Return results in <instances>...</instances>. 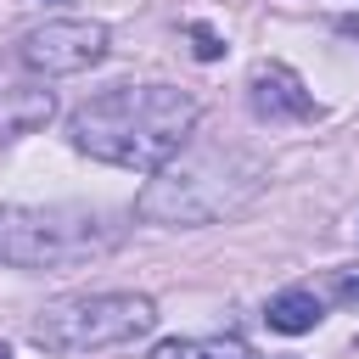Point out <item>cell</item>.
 <instances>
[{"label":"cell","instance_id":"obj_1","mask_svg":"<svg viewBox=\"0 0 359 359\" xmlns=\"http://www.w3.org/2000/svg\"><path fill=\"white\" fill-rule=\"evenodd\" d=\"M196 95L174 90V84H118L90 95L73 118H67V140L73 151L112 163V168H135V174H157L163 163H174L196 129Z\"/></svg>","mask_w":359,"mask_h":359},{"label":"cell","instance_id":"obj_2","mask_svg":"<svg viewBox=\"0 0 359 359\" xmlns=\"http://www.w3.org/2000/svg\"><path fill=\"white\" fill-rule=\"evenodd\" d=\"M264 180H269V168L241 146H191L140 185L135 213L146 224H168V230L219 224V219H236L241 208H252Z\"/></svg>","mask_w":359,"mask_h":359},{"label":"cell","instance_id":"obj_3","mask_svg":"<svg viewBox=\"0 0 359 359\" xmlns=\"http://www.w3.org/2000/svg\"><path fill=\"white\" fill-rule=\"evenodd\" d=\"M123 241V224H112L95 208L73 202H6L0 208V264L6 269H67L107 258Z\"/></svg>","mask_w":359,"mask_h":359},{"label":"cell","instance_id":"obj_4","mask_svg":"<svg viewBox=\"0 0 359 359\" xmlns=\"http://www.w3.org/2000/svg\"><path fill=\"white\" fill-rule=\"evenodd\" d=\"M151 325H157V303L146 292H79V297H56L50 309H39L28 337L45 353L84 359L101 348H129Z\"/></svg>","mask_w":359,"mask_h":359},{"label":"cell","instance_id":"obj_5","mask_svg":"<svg viewBox=\"0 0 359 359\" xmlns=\"http://www.w3.org/2000/svg\"><path fill=\"white\" fill-rule=\"evenodd\" d=\"M22 67L39 73V79H62V73H84L107 56V22H90V17H56L34 34H22L17 45Z\"/></svg>","mask_w":359,"mask_h":359},{"label":"cell","instance_id":"obj_6","mask_svg":"<svg viewBox=\"0 0 359 359\" xmlns=\"http://www.w3.org/2000/svg\"><path fill=\"white\" fill-rule=\"evenodd\" d=\"M247 107H252L264 123H303V118H320L314 95L303 90V79H297L286 62H252V73H247Z\"/></svg>","mask_w":359,"mask_h":359},{"label":"cell","instance_id":"obj_7","mask_svg":"<svg viewBox=\"0 0 359 359\" xmlns=\"http://www.w3.org/2000/svg\"><path fill=\"white\" fill-rule=\"evenodd\" d=\"M50 112H56L50 90H39V84H6V79H0V140L34 135Z\"/></svg>","mask_w":359,"mask_h":359},{"label":"cell","instance_id":"obj_8","mask_svg":"<svg viewBox=\"0 0 359 359\" xmlns=\"http://www.w3.org/2000/svg\"><path fill=\"white\" fill-rule=\"evenodd\" d=\"M320 320H325V303H320L309 286H286V292H275V297L264 303V325L280 331V337H303V331H314Z\"/></svg>","mask_w":359,"mask_h":359},{"label":"cell","instance_id":"obj_9","mask_svg":"<svg viewBox=\"0 0 359 359\" xmlns=\"http://www.w3.org/2000/svg\"><path fill=\"white\" fill-rule=\"evenodd\" d=\"M151 359H247L241 337H168L151 348Z\"/></svg>","mask_w":359,"mask_h":359},{"label":"cell","instance_id":"obj_10","mask_svg":"<svg viewBox=\"0 0 359 359\" xmlns=\"http://www.w3.org/2000/svg\"><path fill=\"white\" fill-rule=\"evenodd\" d=\"M331 297L342 309H359V264L353 269H331Z\"/></svg>","mask_w":359,"mask_h":359},{"label":"cell","instance_id":"obj_11","mask_svg":"<svg viewBox=\"0 0 359 359\" xmlns=\"http://www.w3.org/2000/svg\"><path fill=\"white\" fill-rule=\"evenodd\" d=\"M191 39H196V56H202V62H213V56L224 50V45H219V34H208V28H191Z\"/></svg>","mask_w":359,"mask_h":359},{"label":"cell","instance_id":"obj_12","mask_svg":"<svg viewBox=\"0 0 359 359\" xmlns=\"http://www.w3.org/2000/svg\"><path fill=\"white\" fill-rule=\"evenodd\" d=\"M342 34H348V39H359V17H342Z\"/></svg>","mask_w":359,"mask_h":359},{"label":"cell","instance_id":"obj_13","mask_svg":"<svg viewBox=\"0 0 359 359\" xmlns=\"http://www.w3.org/2000/svg\"><path fill=\"white\" fill-rule=\"evenodd\" d=\"M0 359H11V348H6V342H0Z\"/></svg>","mask_w":359,"mask_h":359}]
</instances>
